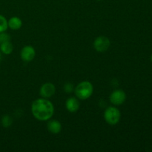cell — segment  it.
<instances>
[{
	"label": "cell",
	"instance_id": "ba28073f",
	"mask_svg": "<svg viewBox=\"0 0 152 152\" xmlns=\"http://www.w3.org/2000/svg\"><path fill=\"white\" fill-rule=\"evenodd\" d=\"M65 107L66 109L69 111L70 113H76L80 107V101L78 98L71 96V97L68 98L65 102Z\"/></svg>",
	"mask_w": 152,
	"mask_h": 152
},
{
	"label": "cell",
	"instance_id": "8992f818",
	"mask_svg": "<svg viewBox=\"0 0 152 152\" xmlns=\"http://www.w3.org/2000/svg\"><path fill=\"white\" fill-rule=\"evenodd\" d=\"M36 50L31 45H26L21 50L20 57L24 62H31L35 58Z\"/></svg>",
	"mask_w": 152,
	"mask_h": 152
},
{
	"label": "cell",
	"instance_id": "2e32d148",
	"mask_svg": "<svg viewBox=\"0 0 152 152\" xmlns=\"http://www.w3.org/2000/svg\"><path fill=\"white\" fill-rule=\"evenodd\" d=\"M1 59H2V55H1V52H0V62L1 61Z\"/></svg>",
	"mask_w": 152,
	"mask_h": 152
},
{
	"label": "cell",
	"instance_id": "9a60e30c",
	"mask_svg": "<svg viewBox=\"0 0 152 152\" xmlns=\"http://www.w3.org/2000/svg\"><path fill=\"white\" fill-rule=\"evenodd\" d=\"M64 91L66 92L67 94L72 93L73 91H74V86L72 83H68L64 86Z\"/></svg>",
	"mask_w": 152,
	"mask_h": 152
},
{
	"label": "cell",
	"instance_id": "9c48e42d",
	"mask_svg": "<svg viewBox=\"0 0 152 152\" xmlns=\"http://www.w3.org/2000/svg\"><path fill=\"white\" fill-rule=\"evenodd\" d=\"M47 129L50 133L53 134H57L60 133L61 130H62V124L58 120H50L47 124Z\"/></svg>",
	"mask_w": 152,
	"mask_h": 152
},
{
	"label": "cell",
	"instance_id": "3957f363",
	"mask_svg": "<svg viewBox=\"0 0 152 152\" xmlns=\"http://www.w3.org/2000/svg\"><path fill=\"white\" fill-rule=\"evenodd\" d=\"M121 114L120 110L114 106H110L104 112V119L108 124L115 126L120 122Z\"/></svg>",
	"mask_w": 152,
	"mask_h": 152
},
{
	"label": "cell",
	"instance_id": "4fadbf2b",
	"mask_svg": "<svg viewBox=\"0 0 152 152\" xmlns=\"http://www.w3.org/2000/svg\"><path fill=\"white\" fill-rule=\"evenodd\" d=\"M8 28L7 20L4 16L0 14V33L4 32Z\"/></svg>",
	"mask_w": 152,
	"mask_h": 152
},
{
	"label": "cell",
	"instance_id": "5bb4252c",
	"mask_svg": "<svg viewBox=\"0 0 152 152\" xmlns=\"http://www.w3.org/2000/svg\"><path fill=\"white\" fill-rule=\"evenodd\" d=\"M7 41H10V36L4 32L0 33V45Z\"/></svg>",
	"mask_w": 152,
	"mask_h": 152
},
{
	"label": "cell",
	"instance_id": "277c9868",
	"mask_svg": "<svg viewBox=\"0 0 152 152\" xmlns=\"http://www.w3.org/2000/svg\"><path fill=\"white\" fill-rule=\"evenodd\" d=\"M94 48L95 50L99 53H103L105 52L111 45V42L109 39L106 37H96L94 41Z\"/></svg>",
	"mask_w": 152,
	"mask_h": 152
},
{
	"label": "cell",
	"instance_id": "52a82bcc",
	"mask_svg": "<svg viewBox=\"0 0 152 152\" xmlns=\"http://www.w3.org/2000/svg\"><path fill=\"white\" fill-rule=\"evenodd\" d=\"M56 92L55 86L51 83H46L41 86L39 90V94L42 98H50L53 96Z\"/></svg>",
	"mask_w": 152,
	"mask_h": 152
},
{
	"label": "cell",
	"instance_id": "7a4b0ae2",
	"mask_svg": "<svg viewBox=\"0 0 152 152\" xmlns=\"http://www.w3.org/2000/svg\"><path fill=\"white\" fill-rule=\"evenodd\" d=\"M94 92V87L89 81H83L79 83L74 88V94L78 99L86 100L91 96Z\"/></svg>",
	"mask_w": 152,
	"mask_h": 152
},
{
	"label": "cell",
	"instance_id": "ac0fdd59",
	"mask_svg": "<svg viewBox=\"0 0 152 152\" xmlns=\"http://www.w3.org/2000/svg\"><path fill=\"white\" fill-rule=\"evenodd\" d=\"M97 1H102V0H97Z\"/></svg>",
	"mask_w": 152,
	"mask_h": 152
},
{
	"label": "cell",
	"instance_id": "8fae6325",
	"mask_svg": "<svg viewBox=\"0 0 152 152\" xmlns=\"http://www.w3.org/2000/svg\"><path fill=\"white\" fill-rule=\"evenodd\" d=\"M13 46L10 41L4 42L0 45V51L5 55H9L13 52Z\"/></svg>",
	"mask_w": 152,
	"mask_h": 152
},
{
	"label": "cell",
	"instance_id": "e0dca14e",
	"mask_svg": "<svg viewBox=\"0 0 152 152\" xmlns=\"http://www.w3.org/2000/svg\"><path fill=\"white\" fill-rule=\"evenodd\" d=\"M151 62H152V55H151Z\"/></svg>",
	"mask_w": 152,
	"mask_h": 152
},
{
	"label": "cell",
	"instance_id": "6da1fadb",
	"mask_svg": "<svg viewBox=\"0 0 152 152\" xmlns=\"http://www.w3.org/2000/svg\"><path fill=\"white\" fill-rule=\"evenodd\" d=\"M31 113L34 118L39 121L49 120L54 114L53 103L46 98L37 99L32 102Z\"/></svg>",
	"mask_w": 152,
	"mask_h": 152
},
{
	"label": "cell",
	"instance_id": "5b68a950",
	"mask_svg": "<svg viewBox=\"0 0 152 152\" xmlns=\"http://www.w3.org/2000/svg\"><path fill=\"white\" fill-rule=\"evenodd\" d=\"M110 102L114 105H121L126 99V94L124 91L121 89H117L110 94Z\"/></svg>",
	"mask_w": 152,
	"mask_h": 152
},
{
	"label": "cell",
	"instance_id": "7c38bea8",
	"mask_svg": "<svg viewBox=\"0 0 152 152\" xmlns=\"http://www.w3.org/2000/svg\"><path fill=\"white\" fill-rule=\"evenodd\" d=\"M1 123L3 127L8 128L9 126H11L12 123H13V120H12V118L10 117V115H8V114H5V115L3 116L2 118H1Z\"/></svg>",
	"mask_w": 152,
	"mask_h": 152
},
{
	"label": "cell",
	"instance_id": "30bf717a",
	"mask_svg": "<svg viewBox=\"0 0 152 152\" xmlns=\"http://www.w3.org/2000/svg\"><path fill=\"white\" fill-rule=\"evenodd\" d=\"M7 25H8V28H10L11 30L16 31L22 28V21L20 18L17 16H13L7 21Z\"/></svg>",
	"mask_w": 152,
	"mask_h": 152
}]
</instances>
